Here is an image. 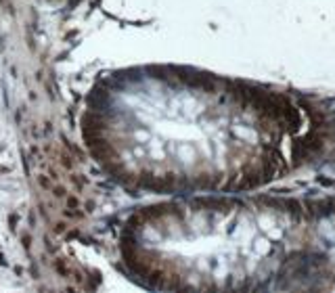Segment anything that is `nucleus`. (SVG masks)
Wrapping results in <instances>:
<instances>
[{"mask_svg": "<svg viewBox=\"0 0 335 293\" xmlns=\"http://www.w3.org/2000/svg\"><path fill=\"white\" fill-rule=\"evenodd\" d=\"M270 94L182 65L122 67L101 76L86 94L82 140L103 174L134 195L232 188L218 161L224 159L220 145L270 178L281 167V157L247 155L241 126H235L249 113L268 115Z\"/></svg>", "mask_w": 335, "mask_h": 293, "instance_id": "obj_1", "label": "nucleus"}]
</instances>
